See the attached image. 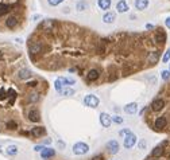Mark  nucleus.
Returning a JSON list of instances; mask_svg holds the SVG:
<instances>
[{"mask_svg": "<svg viewBox=\"0 0 170 160\" xmlns=\"http://www.w3.org/2000/svg\"><path fill=\"white\" fill-rule=\"evenodd\" d=\"M54 155H55V151L53 149V148H45V149L41 152L42 159H50V157H53Z\"/></svg>", "mask_w": 170, "mask_h": 160, "instance_id": "9b49d317", "label": "nucleus"}, {"mask_svg": "<svg viewBox=\"0 0 170 160\" xmlns=\"http://www.w3.org/2000/svg\"><path fill=\"white\" fill-rule=\"evenodd\" d=\"M7 127H8V129H16V122H14V121H10L8 124H7Z\"/></svg>", "mask_w": 170, "mask_h": 160, "instance_id": "7c9ffc66", "label": "nucleus"}, {"mask_svg": "<svg viewBox=\"0 0 170 160\" xmlns=\"http://www.w3.org/2000/svg\"><path fill=\"white\" fill-rule=\"evenodd\" d=\"M6 154L10 155V156H15V155L18 154V147H16V145H8V147L6 148Z\"/></svg>", "mask_w": 170, "mask_h": 160, "instance_id": "412c9836", "label": "nucleus"}, {"mask_svg": "<svg viewBox=\"0 0 170 160\" xmlns=\"http://www.w3.org/2000/svg\"><path fill=\"white\" fill-rule=\"evenodd\" d=\"M158 59H159V53H157V51L150 53V55H148V62H150V63H153V65L157 63Z\"/></svg>", "mask_w": 170, "mask_h": 160, "instance_id": "4be33fe9", "label": "nucleus"}, {"mask_svg": "<svg viewBox=\"0 0 170 160\" xmlns=\"http://www.w3.org/2000/svg\"><path fill=\"white\" fill-rule=\"evenodd\" d=\"M0 58H1V53H0Z\"/></svg>", "mask_w": 170, "mask_h": 160, "instance_id": "58836bf2", "label": "nucleus"}, {"mask_svg": "<svg viewBox=\"0 0 170 160\" xmlns=\"http://www.w3.org/2000/svg\"><path fill=\"white\" fill-rule=\"evenodd\" d=\"M0 152H1V148H0Z\"/></svg>", "mask_w": 170, "mask_h": 160, "instance_id": "a19ab883", "label": "nucleus"}, {"mask_svg": "<svg viewBox=\"0 0 170 160\" xmlns=\"http://www.w3.org/2000/svg\"><path fill=\"white\" fill-rule=\"evenodd\" d=\"M43 149H45L43 145H35V147H34V151H37V152H42Z\"/></svg>", "mask_w": 170, "mask_h": 160, "instance_id": "2f4dec72", "label": "nucleus"}, {"mask_svg": "<svg viewBox=\"0 0 170 160\" xmlns=\"http://www.w3.org/2000/svg\"><path fill=\"white\" fill-rule=\"evenodd\" d=\"M29 120L32 122H39L41 120V114H39V110L38 109H31L29 112Z\"/></svg>", "mask_w": 170, "mask_h": 160, "instance_id": "6e6552de", "label": "nucleus"}, {"mask_svg": "<svg viewBox=\"0 0 170 160\" xmlns=\"http://www.w3.org/2000/svg\"><path fill=\"white\" fill-rule=\"evenodd\" d=\"M30 100H31V101H38V100H39V97H38V94H37V93H34V94H31V97H30Z\"/></svg>", "mask_w": 170, "mask_h": 160, "instance_id": "473e14b6", "label": "nucleus"}, {"mask_svg": "<svg viewBox=\"0 0 170 160\" xmlns=\"http://www.w3.org/2000/svg\"><path fill=\"white\" fill-rule=\"evenodd\" d=\"M50 143H52L50 139H45V140H43V144H50Z\"/></svg>", "mask_w": 170, "mask_h": 160, "instance_id": "e433bc0d", "label": "nucleus"}, {"mask_svg": "<svg viewBox=\"0 0 170 160\" xmlns=\"http://www.w3.org/2000/svg\"><path fill=\"white\" fill-rule=\"evenodd\" d=\"M61 93L64 94V96H73V94H74V90L70 89V87H64V89L61 90Z\"/></svg>", "mask_w": 170, "mask_h": 160, "instance_id": "b1692460", "label": "nucleus"}, {"mask_svg": "<svg viewBox=\"0 0 170 160\" xmlns=\"http://www.w3.org/2000/svg\"><path fill=\"white\" fill-rule=\"evenodd\" d=\"M139 148H141V149H144V148H146V141L142 140L141 143H139Z\"/></svg>", "mask_w": 170, "mask_h": 160, "instance_id": "72a5a7b5", "label": "nucleus"}, {"mask_svg": "<svg viewBox=\"0 0 170 160\" xmlns=\"http://www.w3.org/2000/svg\"><path fill=\"white\" fill-rule=\"evenodd\" d=\"M115 19H116L115 12H107V14H104V16H103V20L105 23H113Z\"/></svg>", "mask_w": 170, "mask_h": 160, "instance_id": "dca6fc26", "label": "nucleus"}, {"mask_svg": "<svg viewBox=\"0 0 170 160\" xmlns=\"http://www.w3.org/2000/svg\"><path fill=\"white\" fill-rule=\"evenodd\" d=\"M169 65H170V63H169ZM169 71H170V66H169Z\"/></svg>", "mask_w": 170, "mask_h": 160, "instance_id": "ea45409f", "label": "nucleus"}, {"mask_svg": "<svg viewBox=\"0 0 170 160\" xmlns=\"http://www.w3.org/2000/svg\"><path fill=\"white\" fill-rule=\"evenodd\" d=\"M164 106H165V101L164 100H161V98H157L151 102V109H153L154 112H159Z\"/></svg>", "mask_w": 170, "mask_h": 160, "instance_id": "0eeeda50", "label": "nucleus"}, {"mask_svg": "<svg viewBox=\"0 0 170 160\" xmlns=\"http://www.w3.org/2000/svg\"><path fill=\"white\" fill-rule=\"evenodd\" d=\"M136 110H138V104L136 102H131L124 106V112L127 113V114H135Z\"/></svg>", "mask_w": 170, "mask_h": 160, "instance_id": "1a4fd4ad", "label": "nucleus"}, {"mask_svg": "<svg viewBox=\"0 0 170 160\" xmlns=\"http://www.w3.org/2000/svg\"><path fill=\"white\" fill-rule=\"evenodd\" d=\"M84 104L89 108H97L100 104V100L97 98L96 96H93V94H88L85 98H84Z\"/></svg>", "mask_w": 170, "mask_h": 160, "instance_id": "f03ea898", "label": "nucleus"}, {"mask_svg": "<svg viewBox=\"0 0 170 160\" xmlns=\"http://www.w3.org/2000/svg\"><path fill=\"white\" fill-rule=\"evenodd\" d=\"M148 6V0H135V8L139 11L146 10Z\"/></svg>", "mask_w": 170, "mask_h": 160, "instance_id": "f8f14e48", "label": "nucleus"}, {"mask_svg": "<svg viewBox=\"0 0 170 160\" xmlns=\"http://www.w3.org/2000/svg\"><path fill=\"white\" fill-rule=\"evenodd\" d=\"M64 0H47L49 6H58L60 3H62Z\"/></svg>", "mask_w": 170, "mask_h": 160, "instance_id": "c756f323", "label": "nucleus"}, {"mask_svg": "<svg viewBox=\"0 0 170 160\" xmlns=\"http://www.w3.org/2000/svg\"><path fill=\"white\" fill-rule=\"evenodd\" d=\"M89 151V145L80 141V143H76L73 145V154L74 155H85Z\"/></svg>", "mask_w": 170, "mask_h": 160, "instance_id": "f257e3e1", "label": "nucleus"}, {"mask_svg": "<svg viewBox=\"0 0 170 160\" xmlns=\"http://www.w3.org/2000/svg\"><path fill=\"white\" fill-rule=\"evenodd\" d=\"M162 154H164V147L162 145H158V147H155L154 149L151 151V156L153 157H159Z\"/></svg>", "mask_w": 170, "mask_h": 160, "instance_id": "a211bd4d", "label": "nucleus"}, {"mask_svg": "<svg viewBox=\"0 0 170 160\" xmlns=\"http://www.w3.org/2000/svg\"><path fill=\"white\" fill-rule=\"evenodd\" d=\"M97 78H99V71H97L96 69L90 70L89 73H88V75H87V80L88 81H96Z\"/></svg>", "mask_w": 170, "mask_h": 160, "instance_id": "aec40b11", "label": "nucleus"}, {"mask_svg": "<svg viewBox=\"0 0 170 160\" xmlns=\"http://www.w3.org/2000/svg\"><path fill=\"white\" fill-rule=\"evenodd\" d=\"M111 119H112V122H115V124H122L123 122V119L122 117H120V116H113V117H111Z\"/></svg>", "mask_w": 170, "mask_h": 160, "instance_id": "a878e982", "label": "nucleus"}, {"mask_svg": "<svg viewBox=\"0 0 170 160\" xmlns=\"http://www.w3.org/2000/svg\"><path fill=\"white\" fill-rule=\"evenodd\" d=\"M97 3H99V7L101 10H109V7H111V0H97Z\"/></svg>", "mask_w": 170, "mask_h": 160, "instance_id": "6ab92c4d", "label": "nucleus"}, {"mask_svg": "<svg viewBox=\"0 0 170 160\" xmlns=\"http://www.w3.org/2000/svg\"><path fill=\"white\" fill-rule=\"evenodd\" d=\"M87 7H88V4L85 3V1H78L77 3V10L78 11H84Z\"/></svg>", "mask_w": 170, "mask_h": 160, "instance_id": "393cba45", "label": "nucleus"}, {"mask_svg": "<svg viewBox=\"0 0 170 160\" xmlns=\"http://www.w3.org/2000/svg\"><path fill=\"white\" fill-rule=\"evenodd\" d=\"M16 24H18V19H16L15 16H10V18L6 20V26L8 27V28H15Z\"/></svg>", "mask_w": 170, "mask_h": 160, "instance_id": "2eb2a0df", "label": "nucleus"}, {"mask_svg": "<svg viewBox=\"0 0 170 160\" xmlns=\"http://www.w3.org/2000/svg\"><path fill=\"white\" fill-rule=\"evenodd\" d=\"M146 28H147V30H153V28H154V26H153V24H150V23H147V24H146Z\"/></svg>", "mask_w": 170, "mask_h": 160, "instance_id": "c9c22d12", "label": "nucleus"}, {"mask_svg": "<svg viewBox=\"0 0 170 160\" xmlns=\"http://www.w3.org/2000/svg\"><path fill=\"white\" fill-rule=\"evenodd\" d=\"M8 11H10V6H8V4L0 3V16H3L4 14H7Z\"/></svg>", "mask_w": 170, "mask_h": 160, "instance_id": "5701e85b", "label": "nucleus"}, {"mask_svg": "<svg viewBox=\"0 0 170 160\" xmlns=\"http://www.w3.org/2000/svg\"><path fill=\"white\" fill-rule=\"evenodd\" d=\"M161 77H162V80H169L170 78V71L169 70H162Z\"/></svg>", "mask_w": 170, "mask_h": 160, "instance_id": "cd10ccee", "label": "nucleus"}, {"mask_svg": "<svg viewBox=\"0 0 170 160\" xmlns=\"http://www.w3.org/2000/svg\"><path fill=\"white\" fill-rule=\"evenodd\" d=\"M135 143H136V136L131 132V133L127 134V136L124 137V143H123V145H124L126 149H130V148H132L135 145Z\"/></svg>", "mask_w": 170, "mask_h": 160, "instance_id": "7ed1b4c3", "label": "nucleus"}, {"mask_svg": "<svg viewBox=\"0 0 170 160\" xmlns=\"http://www.w3.org/2000/svg\"><path fill=\"white\" fill-rule=\"evenodd\" d=\"M107 148H108V151L111 154L115 155L119 152V143L116 140H109L108 143H107Z\"/></svg>", "mask_w": 170, "mask_h": 160, "instance_id": "39448f33", "label": "nucleus"}, {"mask_svg": "<svg viewBox=\"0 0 170 160\" xmlns=\"http://www.w3.org/2000/svg\"><path fill=\"white\" fill-rule=\"evenodd\" d=\"M32 73L29 70V69H20L19 71H18V78H20V80H27V78H31Z\"/></svg>", "mask_w": 170, "mask_h": 160, "instance_id": "9d476101", "label": "nucleus"}, {"mask_svg": "<svg viewBox=\"0 0 170 160\" xmlns=\"http://www.w3.org/2000/svg\"><path fill=\"white\" fill-rule=\"evenodd\" d=\"M58 145H60V147H64V148H65V143H62V141H58Z\"/></svg>", "mask_w": 170, "mask_h": 160, "instance_id": "4c0bfd02", "label": "nucleus"}, {"mask_svg": "<svg viewBox=\"0 0 170 160\" xmlns=\"http://www.w3.org/2000/svg\"><path fill=\"white\" fill-rule=\"evenodd\" d=\"M169 61H170V48L164 54V57H162V62L166 63V62H169Z\"/></svg>", "mask_w": 170, "mask_h": 160, "instance_id": "bb28decb", "label": "nucleus"}, {"mask_svg": "<svg viewBox=\"0 0 170 160\" xmlns=\"http://www.w3.org/2000/svg\"><path fill=\"white\" fill-rule=\"evenodd\" d=\"M165 24H166L167 28H170V18H166V20H165Z\"/></svg>", "mask_w": 170, "mask_h": 160, "instance_id": "f704fd0d", "label": "nucleus"}, {"mask_svg": "<svg viewBox=\"0 0 170 160\" xmlns=\"http://www.w3.org/2000/svg\"><path fill=\"white\" fill-rule=\"evenodd\" d=\"M58 81L61 82L62 86H70V85H74V80L73 78H66V77H60Z\"/></svg>", "mask_w": 170, "mask_h": 160, "instance_id": "f3484780", "label": "nucleus"}, {"mask_svg": "<svg viewBox=\"0 0 170 160\" xmlns=\"http://www.w3.org/2000/svg\"><path fill=\"white\" fill-rule=\"evenodd\" d=\"M116 11H118L119 14L127 12V11H128V4H127V1H126V0L118 1V3H116Z\"/></svg>", "mask_w": 170, "mask_h": 160, "instance_id": "423d86ee", "label": "nucleus"}, {"mask_svg": "<svg viewBox=\"0 0 170 160\" xmlns=\"http://www.w3.org/2000/svg\"><path fill=\"white\" fill-rule=\"evenodd\" d=\"M45 133H46V129L43 127H35L31 131V134L34 137H42V134H45Z\"/></svg>", "mask_w": 170, "mask_h": 160, "instance_id": "ddd939ff", "label": "nucleus"}, {"mask_svg": "<svg viewBox=\"0 0 170 160\" xmlns=\"http://www.w3.org/2000/svg\"><path fill=\"white\" fill-rule=\"evenodd\" d=\"M100 122H101V125H103L104 128H109L111 124H112V119L107 113H100Z\"/></svg>", "mask_w": 170, "mask_h": 160, "instance_id": "20e7f679", "label": "nucleus"}, {"mask_svg": "<svg viewBox=\"0 0 170 160\" xmlns=\"http://www.w3.org/2000/svg\"><path fill=\"white\" fill-rule=\"evenodd\" d=\"M166 124H167L166 117H158V119L155 120L154 127L157 129H162V128H165V127H166Z\"/></svg>", "mask_w": 170, "mask_h": 160, "instance_id": "4468645a", "label": "nucleus"}, {"mask_svg": "<svg viewBox=\"0 0 170 160\" xmlns=\"http://www.w3.org/2000/svg\"><path fill=\"white\" fill-rule=\"evenodd\" d=\"M130 133H131V131H130L128 128H127V129H122V131L119 132V134H120L122 137H126V136H127V134H130Z\"/></svg>", "mask_w": 170, "mask_h": 160, "instance_id": "c85d7f7f", "label": "nucleus"}]
</instances>
